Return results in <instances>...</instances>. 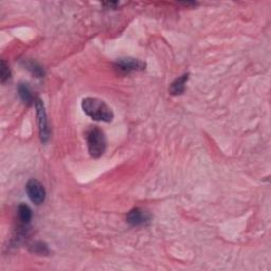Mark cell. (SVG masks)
<instances>
[{"instance_id": "cell-1", "label": "cell", "mask_w": 271, "mask_h": 271, "mask_svg": "<svg viewBox=\"0 0 271 271\" xmlns=\"http://www.w3.org/2000/svg\"><path fill=\"white\" fill-rule=\"evenodd\" d=\"M82 108L85 114L94 121L112 122L114 113L104 101L97 98H86L82 102Z\"/></svg>"}, {"instance_id": "cell-2", "label": "cell", "mask_w": 271, "mask_h": 271, "mask_svg": "<svg viewBox=\"0 0 271 271\" xmlns=\"http://www.w3.org/2000/svg\"><path fill=\"white\" fill-rule=\"evenodd\" d=\"M87 144L90 156L94 159L100 158L106 150V137L104 131L98 127L91 128L87 136Z\"/></svg>"}, {"instance_id": "cell-3", "label": "cell", "mask_w": 271, "mask_h": 271, "mask_svg": "<svg viewBox=\"0 0 271 271\" xmlns=\"http://www.w3.org/2000/svg\"><path fill=\"white\" fill-rule=\"evenodd\" d=\"M35 108H36V118H38L40 140L42 142H47L50 139L51 130L49 127V121L47 118L46 108H45V105H43L41 100H39V99L36 100Z\"/></svg>"}, {"instance_id": "cell-4", "label": "cell", "mask_w": 271, "mask_h": 271, "mask_svg": "<svg viewBox=\"0 0 271 271\" xmlns=\"http://www.w3.org/2000/svg\"><path fill=\"white\" fill-rule=\"evenodd\" d=\"M26 191L29 198L36 206H39L46 199V190L39 180H29L26 185Z\"/></svg>"}, {"instance_id": "cell-5", "label": "cell", "mask_w": 271, "mask_h": 271, "mask_svg": "<svg viewBox=\"0 0 271 271\" xmlns=\"http://www.w3.org/2000/svg\"><path fill=\"white\" fill-rule=\"evenodd\" d=\"M145 63L137 58L125 57L119 58L115 64V68L121 73H130L133 71H140L145 69Z\"/></svg>"}, {"instance_id": "cell-6", "label": "cell", "mask_w": 271, "mask_h": 271, "mask_svg": "<svg viewBox=\"0 0 271 271\" xmlns=\"http://www.w3.org/2000/svg\"><path fill=\"white\" fill-rule=\"evenodd\" d=\"M126 221L130 226H134V227L143 226L151 222V215L148 213V212L140 208H135L128 212V214L126 216Z\"/></svg>"}, {"instance_id": "cell-7", "label": "cell", "mask_w": 271, "mask_h": 271, "mask_svg": "<svg viewBox=\"0 0 271 271\" xmlns=\"http://www.w3.org/2000/svg\"><path fill=\"white\" fill-rule=\"evenodd\" d=\"M188 79H189V73H185V75H182L178 78H176L170 87L171 94H173V96H179V94L184 93Z\"/></svg>"}, {"instance_id": "cell-8", "label": "cell", "mask_w": 271, "mask_h": 271, "mask_svg": "<svg viewBox=\"0 0 271 271\" xmlns=\"http://www.w3.org/2000/svg\"><path fill=\"white\" fill-rule=\"evenodd\" d=\"M18 219L21 224V226L25 227L30 224L32 219V211L30 207L27 206L25 203H21L18 207Z\"/></svg>"}, {"instance_id": "cell-9", "label": "cell", "mask_w": 271, "mask_h": 271, "mask_svg": "<svg viewBox=\"0 0 271 271\" xmlns=\"http://www.w3.org/2000/svg\"><path fill=\"white\" fill-rule=\"evenodd\" d=\"M18 93H19L20 99L23 100L25 103L31 104L33 102V94H32V91L28 84L20 83L18 85Z\"/></svg>"}, {"instance_id": "cell-10", "label": "cell", "mask_w": 271, "mask_h": 271, "mask_svg": "<svg viewBox=\"0 0 271 271\" xmlns=\"http://www.w3.org/2000/svg\"><path fill=\"white\" fill-rule=\"evenodd\" d=\"M25 67L36 77H45V70H43V68L39 63L33 62V61H27L25 62Z\"/></svg>"}, {"instance_id": "cell-11", "label": "cell", "mask_w": 271, "mask_h": 271, "mask_svg": "<svg viewBox=\"0 0 271 271\" xmlns=\"http://www.w3.org/2000/svg\"><path fill=\"white\" fill-rule=\"evenodd\" d=\"M30 251L39 255H48L50 253L47 244L43 243V241H35L30 246Z\"/></svg>"}, {"instance_id": "cell-12", "label": "cell", "mask_w": 271, "mask_h": 271, "mask_svg": "<svg viewBox=\"0 0 271 271\" xmlns=\"http://www.w3.org/2000/svg\"><path fill=\"white\" fill-rule=\"evenodd\" d=\"M0 76H1V83L4 84L6 80H9L11 77V70L9 65L6 64L3 60L1 61V73H0Z\"/></svg>"}]
</instances>
